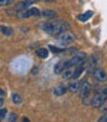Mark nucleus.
I'll list each match as a JSON object with an SVG mask.
<instances>
[{"label": "nucleus", "mask_w": 107, "mask_h": 122, "mask_svg": "<svg viewBox=\"0 0 107 122\" xmlns=\"http://www.w3.org/2000/svg\"><path fill=\"white\" fill-rule=\"evenodd\" d=\"M87 67V64H86V60L85 61H82V62H80L78 65L75 66V70H74V75H72V79H75L77 80L78 77L81 76V74L85 71V69Z\"/></svg>", "instance_id": "nucleus-7"}, {"label": "nucleus", "mask_w": 107, "mask_h": 122, "mask_svg": "<svg viewBox=\"0 0 107 122\" xmlns=\"http://www.w3.org/2000/svg\"><path fill=\"white\" fill-rule=\"evenodd\" d=\"M6 115H8V110L6 108H0V118L4 120L5 117H6Z\"/></svg>", "instance_id": "nucleus-23"}, {"label": "nucleus", "mask_w": 107, "mask_h": 122, "mask_svg": "<svg viewBox=\"0 0 107 122\" xmlns=\"http://www.w3.org/2000/svg\"><path fill=\"white\" fill-rule=\"evenodd\" d=\"M30 3H27V1H20V3H18L15 5V8H14V11L16 13V14H19V13H21V11H24V10H26L27 8H30Z\"/></svg>", "instance_id": "nucleus-11"}, {"label": "nucleus", "mask_w": 107, "mask_h": 122, "mask_svg": "<svg viewBox=\"0 0 107 122\" xmlns=\"http://www.w3.org/2000/svg\"><path fill=\"white\" fill-rule=\"evenodd\" d=\"M85 60H86V54L77 51L71 59H69L66 61V69L67 67H75L76 65H78L80 62H82V61H85Z\"/></svg>", "instance_id": "nucleus-3"}, {"label": "nucleus", "mask_w": 107, "mask_h": 122, "mask_svg": "<svg viewBox=\"0 0 107 122\" xmlns=\"http://www.w3.org/2000/svg\"><path fill=\"white\" fill-rule=\"evenodd\" d=\"M49 49H51V51H52V52H55V54L62 52V49H60V46H59V47H56V46H52V45H50V46H49Z\"/></svg>", "instance_id": "nucleus-22"}, {"label": "nucleus", "mask_w": 107, "mask_h": 122, "mask_svg": "<svg viewBox=\"0 0 107 122\" xmlns=\"http://www.w3.org/2000/svg\"><path fill=\"white\" fill-rule=\"evenodd\" d=\"M25 1H27V3H30V4H34V3H36V1H39V0H25Z\"/></svg>", "instance_id": "nucleus-28"}, {"label": "nucleus", "mask_w": 107, "mask_h": 122, "mask_svg": "<svg viewBox=\"0 0 107 122\" xmlns=\"http://www.w3.org/2000/svg\"><path fill=\"white\" fill-rule=\"evenodd\" d=\"M18 16L20 19H29L31 18V16H40V11H39L37 8H27L26 10H24V11H21L18 14Z\"/></svg>", "instance_id": "nucleus-4"}, {"label": "nucleus", "mask_w": 107, "mask_h": 122, "mask_svg": "<svg viewBox=\"0 0 107 122\" xmlns=\"http://www.w3.org/2000/svg\"><path fill=\"white\" fill-rule=\"evenodd\" d=\"M107 100V97L106 96H103L102 93H101L100 91L95 95L93 97H92V101H91V106L92 107H95V108H100L102 105L105 103V101Z\"/></svg>", "instance_id": "nucleus-5"}, {"label": "nucleus", "mask_w": 107, "mask_h": 122, "mask_svg": "<svg viewBox=\"0 0 107 122\" xmlns=\"http://www.w3.org/2000/svg\"><path fill=\"white\" fill-rule=\"evenodd\" d=\"M15 0H0V6H8V5L13 4Z\"/></svg>", "instance_id": "nucleus-21"}, {"label": "nucleus", "mask_w": 107, "mask_h": 122, "mask_svg": "<svg viewBox=\"0 0 107 122\" xmlns=\"http://www.w3.org/2000/svg\"><path fill=\"white\" fill-rule=\"evenodd\" d=\"M45 1H47V3H54V1H56V0H45Z\"/></svg>", "instance_id": "nucleus-32"}, {"label": "nucleus", "mask_w": 107, "mask_h": 122, "mask_svg": "<svg viewBox=\"0 0 107 122\" xmlns=\"http://www.w3.org/2000/svg\"><path fill=\"white\" fill-rule=\"evenodd\" d=\"M92 16H93V13H92V11H87V13H85V14L78 15L77 19L80 20V21H82V23H85V21H87L88 19H91Z\"/></svg>", "instance_id": "nucleus-16"}, {"label": "nucleus", "mask_w": 107, "mask_h": 122, "mask_svg": "<svg viewBox=\"0 0 107 122\" xmlns=\"http://www.w3.org/2000/svg\"><path fill=\"white\" fill-rule=\"evenodd\" d=\"M66 69V60H60L57 64L55 65V67H54V72L57 75V74H61L62 71Z\"/></svg>", "instance_id": "nucleus-12"}, {"label": "nucleus", "mask_w": 107, "mask_h": 122, "mask_svg": "<svg viewBox=\"0 0 107 122\" xmlns=\"http://www.w3.org/2000/svg\"><path fill=\"white\" fill-rule=\"evenodd\" d=\"M16 120H18V115H16V113H10L6 117V121H9V122H14Z\"/></svg>", "instance_id": "nucleus-20"}, {"label": "nucleus", "mask_w": 107, "mask_h": 122, "mask_svg": "<svg viewBox=\"0 0 107 122\" xmlns=\"http://www.w3.org/2000/svg\"><path fill=\"white\" fill-rule=\"evenodd\" d=\"M74 41H75V35L70 31H65L57 36V39H56V45L60 47H66L67 45H70Z\"/></svg>", "instance_id": "nucleus-2"}, {"label": "nucleus", "mask_w": 107, "mask_h": 122, "mask_svg": "<svg viewBox=\"0 0 107 122\" xmlns=\"http://www.w3.org/2000/svg\"><path fill=\"white\" fill-rule=\"evenodd\" d=\"M81 84H82V82L75 80L74 82H71V84L69 85V90L71 92H78V91H80V87H81Z\"/></svg>", "instance_id": "nucleus-14"}, {"label": "nucleus", "mask_w": 107, "mask_h": 122, "mask_svg": "<svg viewBox=\"0 0 107 122\" xmlns=\"http://www.w3.org/2000/svg\"><path fill=\"white\" fill-rule=\"evenodd\" d=\"M40 16L42 19H56L57 18V13L50 9H45L42 11H40Z\"/></svg>", "instance_id": "nucleus-10"}, {"label": "nucleus", "mask_w": 107, "mask_h": 122, "mask_svg": "<svg viewBox=\"0 0 107 122\" xmlns=\"http://www.w3.org/2000/svg\"><path fill=\"white\" fill-rule=\"evenodd\" d=\"M93 76H95V80L97 82H106L107 81V74L103 69H96L93 72Z\"/></svg>", "instance_id": "nucleus-8"}, {"label": "nucleus", "mask_w": 107, "mask_h": 122, "mask_svg": "<svg viewBox=\"0 0 107 122\" xmlns=\"http://www.w3.org/2000/svg\"><path fill=\"white\" fill-rule=\"evenodd\" d=\"M0 30H1V32H3L5 36H11V35L14 34L13 29L9 27V26H0Z\"/></svg>", "instance_id": "nucleus-18"}, {"label": "nucleus", "mask_w": 107, "mask_h": 122, "mask_svg": "<svg viewBox=\"0 0 107 122\" xmlns=\"http://www.w3.org/2000/svg\"><path fill=\"white\" fill-rule=\"evenodd\" d=\"M100 92L102 93L103 96H106V97H107V85H106V86H103L102 88H100Z\"/></svg>", "instance_id": "nucleus-25"}, {"label": "nucleus", "mask_w": 107, "mask_h": 122, "mask_svg": "<svg viewBox=\"0 0 107 122\" xmlns=\"http://www.w3.org/2000/svg\"><path fill=\"white\" fill-rule=\"evenodd\" d=\"M97 62H98V60H97V57H96V55H92L91 59L88 60V62H87V67H86L88 74H91L92 71L96 70V65H97Z\"/></svg>", "instance_id": "nucleus-9"}, {"label": "nucleus", "mask_w": 107, "mask_h": 122, "mask_svg": "<svg viewBox=\"0 0 107 122\" xmlns=\"http://www.w3.org/2000/svg\"><path fill=\"white\" fill-rule=\"evenodd\" d=\"M101 112H102V113H106L107 112V103L101 106Z\"/></svg>", "instance_id": "nucleus-26"}, {"label": "nucleus", "mask_w": 107, "mask_h": 122, "mask_svg": "<svg viewBox=\"0 0 107 122\" xmlns=\"http://www.w3.org/2000/svg\"><path fill=\"white\" fill-rule=\"evenodd\" d=\"M41 29L49 35H60L65 31H69L70 29V24L66 23L64 20H50V21H45L40 25Z\"/></svg>", "instance_id": "nucleus-1"}, {"label": "nucleus", "mask_w": 107, "mask_h": 122, "mask_svg": "<svg viewBox=\"0 0 107 122\" xmlns=\"http://www.w3.org/2000/svg\"><path fill=\"white\" fill-rule=\"evenodd\" d=\"M74 70H75V67H67V69H65L62 71V77H64L65 80L71 79L72 75H74Z\"/></svg>", "instance_id": "nucleus-15"}, {"label": "nucleus", "mask_w": 107, "mask_h": 122, "mask_svg": "<svg viewBox=\"0 0 107 122\" xmlns=\"http://www.w3.org/2000/svg\"><path fill=\"white\" fill-rule=\"evenodd\" d=\"M22 121H24V122H27V121H29V118H27V117H22Z\"/></svg>", "instance_id": "nucleus-30"}, {"label": "nucleus", "mask_w": 107, "mask_h": 122, "mask_svg": "<svg viewBox=\"0 0 107 122\" xmlns=\"http://www.w3.org/2000/svg\"><path fill=\"white\" fill-rule=\"evenodd\" d=\"M69 90V86H65V85H59L57 87H55V90H54V95L55 96H62L66 93V91Z\"/></svg>", "instance_id": "nucleus-13"}, {"label": "nucleus", "mask_w": 107, "mask_h": 122, "mask_svg": "<svg viewBox=\"0 0 107 122\" xmlns=\"http://www.w3.org/2000/svg\"><path fill=\"white\" fill-rule=\"evenodd\" d=\"M3 103H4V98H1V97H0V107L3 106Z\"/></svg>", "instance_id": "nucleus-29"}, {"label": "nucleus", "mask_w": 107, "mask_h": 122, "mask_svg": "<svg viewBox=\"0 0 107 122\" xmlns=\"http://www.w3.org/2000/svg\"><path fill=\"white\" fill-rule=\"evenodd\" d=\"M91 90H92V86H91V84L90 82H87V81H83L82 84H81V87H80V97L81 98H83V97H86V96H90V92H91Z\"/></svg>", "instance_id": "nucleus-6"}, {"label": "nucleus", "mask_w": 107, "mask_h": 122, "mask_svg": "<svg viewBox=\"0 0 107 122\" xmlns=\"http://www.w3.org/2000/svg\"><path fill=\"white\" fill-rule=\"evenodd\" d=\"M13 102L14 103H16V105H20L21 102H22V98H21V96L19 95L18 92H13Z\"/></svg>", "instance_id": "nucleus-19"}, {"label": "nucleus", "mask_w": 107, "mask_h": 122, "mask_svg": "<svg viewBox=\"0 0 107 122\" xmlns=\"http://www.w3.org/2000/svg\"><path fill=\"white\" fill-rule=\"evenodd\" d=\"M36 55H37L40 59H47V56H49V50L45 49V47L39 49L37 51H36Z\"/></svg>", "instance_id": "nucleus-17"}, {"label": "nucleus", "mask_w": 107, "mask_h": 122, "mask_svg": "<svg viewBox=\"0 0 107 122\" xmlns=\"http://www.w3.org/2000/svg\"><path fill=\"white\" fill-rule=\"evenodd\" d=\"M4 93H5V92H4L3 90H0V96H4Z\"/></svg>", "instance_id": "nucleus-31"}, {"label": "nucleus", "mask_w": 107, "mask_h": 122, "mask_svg": "<svg viewBox=\"0 0 107 122\" xmlns=\"http://www.w3.org/2000/svg\"><path fill=\"white\" fill-rule=\"evenodd\" d=\"M98 122H107V112H106V115H103L102 117L98 120Z\"/></svg>", "instance_id": "nucleus-27"}, {"label": "nucleus", "mask_w": 107, "mask_h": 122, "mask_svg": "<svg viewBox=\"0 0 107 122\" xmlns=\"http://www.w3.org/2000/svg\"><path fill=\"white\" fill-rule=\"evenodd\" d=\"M91 101H92V98L90 96H86V97L82 98V103L85 105V106H86V105H91Z\"/></svg>", "instance_id": "nucleus-24"}]
</instances>
